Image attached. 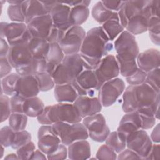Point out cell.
I'll return each instance as SVG.
<instances>
[{
  "mask_svg": "<svg viewBox=\"0 0 160 160\" xmlns=\"http://www.w3.org/2000/svg\"><path fill=\"white\" fill-rule=\"evenodd\" d=\"M150 2L140 12L132 16L127 22L124 29L133 34L138 35L148 31V24L151 18Z\"/></svg>",
  "mask_w": 160,
  "mask_h": 160,
  "instance_id": "obj_16",
  "label": "cell"
},
{
  "mask_svg": "<svg viewBox=\"0 0 160 160\" xmlns=\"http://www.w3.org/2000/svg\"><path fill=\"white\" fill-rule=\"evenodd\" d=\"M15 131L9 126H3L0 130V143L5 148L11 147Z\"/></svg>",
  "mask_w": 160,
  "mask_h": 160,
  "instance_id": "obj_41",
  "label": "cell"
},
{
  "mask_svg": "<svg viewBox=\"0 0 160 160\" xmlns=\"http://www.w3.org/2000/svg\"><path fill=\"white\" fill-rule=\"evenodd\" d=\"M112 48L113 44L101 26L89 29L86 32L79 52L84 69L94 70Z\"/></svg>",
  "mask_w": 160,
  "mask_h": 160,
  "instance_id": "obj_2",
  "label": "cell"
},
{
  "mask_svg": "<svg viewBox=\"0 0 160 160\" xmlns=\"http://www.w3.org/2000/svg\"><path fill=\"white\" fill-rule=\"evenodd\" d=\"M160 81V71L159 68L154 69L147 72L145 82L149 85L153 89L158 92H160L159 88Z\"/></svg>",
  "mask_w": 160,
  "mask_h": 160,
  "instance_id": "obj_40",
  "label": "cell"
},
{
  "mask_svg": "<svg viewBox=\"0 0 160 160\" xmlns=\"http://www.w3.org/2000/svg\"><path fill=\"white\" fill-rule=\"evenodd\" d=\"M28 44L34 58L46 59L50 46V43L47 39L32 38L28 42Z\"/></svg>",
  "mask_w": 160,
  "mask_h": 160,
  "instance_id": "obj_29",
  "label": "cell"
},
{
  "mask_svg": "<svg viewBox=\"0 0 160 160\" xmlns=\"http://www.w3.org/2000/svg\"><path fill=\"white\" fill-rule=\"evenodd\" d=\"M52 127L61 143L66 146L75 141L86 140L89 138L87 129L81 122L74 124L57 122L52 124Z\"/></svg>",
  "mask_w": 160,
  "mask_h": 160,
  "instance_id": "obj_5",
  "label": "cell"
},
{
  "mask_svg": "<svg viewBox=\"0 0 160 160\" xmlns=\"http://www.w3.org/2000/svg\"><path fill=\"white\" fill-rule=\"evenodd\" d=\"M73 104L82 119L100 112L102 108L98 98L95 96H79Z\"/></svg>",
  "mask_w": 160,
  "mask_h": 160,
  "instance_id": "obj_19",
  "label": "cell"
},
{
  "mask_svg": "<svg viewBox=\"0 0 160 160\" xmlns=\"http://www.w3.org/2000/svg\"><path fill=\"white\" fill-rule=\"evenodd\" d=\"M94 72L98 79V89L99 91L104 82L118 78L120 74L118 63L115 56L108 54L104 56L94 69Z\"/></svg>",
  "mask_w": 160,
  "mask_h": 160,
  "instance_id": "obj_12",
  "label": "cell"
},
{
  "mask_svg": "<svg viewBox=\"0 0 160 160\" xmlns=\"http://www.w3.org/2000/svg\"><path fill=\"white\" fill-rule=\"evenodd\" d=\"M0 28L1 38L6 39L10 46L27 43L32 38L25 22H1Z\"/></svg>",
  "mask_w": 160,
  "mask_h": 160,
  "instance_id": "obj_7",
  "label": "cell"
},
{
  "mask_svg": "<svg viewBox=\"0 0 160 160\" xmlns=\"http://www.w3.org/2000/svg\"><path fill=\"white\" fill-rule=\"evenodd\" d=\"M4 159H19V158H18L17 154L11 153V154H7L4 157Z\"/></svg>",
  "mask_w": 160,
  "mask_h": 160,
  "instance_id": "obj_58",
  "label": "cell"
},
{
  "mask_svg": "<svg viewBox=\"0 0 160 160\" xmlns=\"http://www.w3.org/2000/svg\"><path fill=\"white\" fill-rule=\"evenodd\" d=\"M149 2V1H125L118 12L122 26L125 28L128 20L134 14L141 11Z\"/></svg>",
  "mask_w": 160,
  "mask_h": 160,
  "instance_id": "obj_24",
  "label": "cell"
},
{
  "mask_svg": "<svg viewBox=\"0 0 160 160\" xmlns=\"http://www.w3.org/2000/svg\"><path fill=\"white\" fill-rule=\"evenodd\" d=\"M32 38L47 39L53 27L50 14L38 17L27 24Z\"/></svg>",
  "mask_w": 160,
  "mask_h": 160,
  "instance_id": "obj_18",
  "label": "cell"
},
{
  "mask_svg": "<svg viewBox=\"0 0 160 160\" xmlns=\"http://www.w3.org/2000/svg\"><path fill=\"white\" fill-rule=\"evenodd\" d=\"M151 41L154 44H160V20L159 17L151 16L148 24V31Z\"/></svg>",
  "mask_w": 160,
  "mask_h": 160,
  "instance_id": "obj_36",
  "label": "cell"
},
{
  "mask_svg": "<svg viewBox=\"0 0 160 160\" xmlns=\"http://www.w3.org/2000/svg\"><path fill=\"white\" fill-rule=\"evenodd\" d=\"M82 124L88 130L89 137L94 141L104 142L110 133V129L104 116L100 112L82 119Z\"/></svg>",
  "mask_w": 160,
  "mask_h": 160,
  "instance_id": "obj_8",
  "label": "cell"
},
{
  "mask_svg": "<svg viewBox=\"0 0 160 160\" xmlns=\"http://www.w3.org/2000/svg\"><path fill=\"white\" fill-rule=\"evenodd\" d=\"M46 154L42 152L39 149H36L33 154H32L30 159H42V160H46L47 159V157L45 156Z\"/></svg>",
  "mask_w": 160,
  "mask_h": 160,
  "instance_id": "obj_57",
  "label": "cell"
},
{
  "mask_svg": "<svg viewBox=\"0 0 160 160\" xmlns=\"http://www.w3.org/2000/svg\"><path fill=\"white\" fill-rule=\"evenodd\" d=\"M146 75L147 72L138 68L132 75L126 78V80L129 85H139L145 82Z\"/></svg>",
  "mask_w": 160,
  "mask_h": 160,
  "instance_id": "obj_45",
  "label": "cell"
},
{
  "mask_svg": "<svg viewBox=\"0 0 160 160\" xmlns=\"http://www.w3.org/2000/svg\"><path fill=\"white\" fill-rule=\"evenodd\" d=\"M0 40V58L7 57L10 49V46L6 39L1 38Z\"/></svg>",
  "mask_w": 160,
  "mask_h": 160,
  "instance_id": "obj_55",
  "label": "cell"
},
{
  "mask_svg": "<svg viewBox=\"0 0 160 160\" xmlns=\"http://www.w3.org/2000/svg\"><path fill=\"white\" fill-rule=\"evenodd\" d=\"M160 52L158 49L151 48L139 52L136 58V63L139 69L148 72L159 68Z\"/></svg>",
  "mask_w": 160,
  "mask_h": 160,
  "instance_id": "obj_20",
  "label": "cell"
},
{
  "mask_svg": "<svg viewBox=\"0 0 160 160\" xmlns=\"http://www.w3.org/2000/svg\"><path fill=\"white\" fill-rule=\"evenodd\" d=\"M66 32L61 31L54 27H52V29L51 31V33L49 36V37L47 39V41L49 43H54L57 42L59 43L60 41L63 38Z\"/></svg>",
  "mask_w": 160,
  "mask_h": 160,
  "instance_id": "obj_50",
  "label": "cell"
},
{
  "mask_svg": "<svg viewBox=\"0 0 160 160\" xmlns=\"http://www.w3.org/2000/svg\"><path fill=\"white\" fill-rule=\"evenodd\" d=\"M24 1H19V0H10L7 1V2L9 4V5H19L22 4Z\"/></svg>",
  "mask_w": 160,
  "mask_h": 160,
  "instance_id": "obj_59",
  "label": "cell"
},
{
  "mask_svg": "<svg viewBox=\"0 0 160 160\" xmlns=\"http://www.w3.org/2000/svg\"><path fill=\"white\" fill-rule=\"evenodd\" d=\"M79 96H94L98 89V79L94 70H83L71 83Z\"/></svg>",
  "mask_w": 160,
  "mask_h": 160,
  "instance_id": "obj_13",
  "label": "cell"
},
{
  "mask_svg": "<svg viewBox=\"0 0 160 160\" xmlns=\"http://www.w3.org/2000/svg\"><path fill=\"white\" fill-rule=\"evenodd\" d=\"M126 137L117 131L110 132L105 142L116 153L119 154L126 148Z\"/></svg>",
  "mask_w": 160,
  "mask_h": 160,
  "instance_id": "obj_32",
  "label": "cell"
},
{
  "mask_svg": "<svg viewBox=\"0 0 160 160\" xmlns=\"http://www.w3.org/2000/svg\"><path fill=\"white\" fill-rule=\"evenodd\" d=\"M4 148L5 147L3 146L1 144V156H0V158L1 159L2 158V156H4Z\"/></svg>",
  "mask_w": 160,
  "mask_h": 160,
  "instance_id": "obj_60",
  "label": "cell"
},
{
  "mask_svg": "<svg viewBox=\"0 0 160 160\" xmlns=\"http://www.w3.org/2000/svg\"><path fill=\"white\" fill-rule=\"evenodd\" d=\"M38 146L46 156L53 152L61 143L52 125H42L38 132Z\"/></svg>",
  "mask_w": 160,
  "mask_h": 160,
  "instance_id": "obj_15",
  "label": "cell"
},
{
  "mask_svg": "<svg viewBox=\"0 0 160 160\" xmlns=\"http://www.w3.org/2000/svg\"><path fill=\"white\" fill-rule=\"evenodd\" d=\"M1 122H2L8 119L11 114L12 113L11 108L10 98L6 94H1Z\"/></svg>",
  "mask_w": 160,
  "mask_h": 160,
  "instance_id": "obj_43",
  "label": "cell"
},
{
  "mask_svg": "<svg viewBox=\"0 0 160 160\" xmlns=\"http://www.w3.org/2000/svg\"><path fill=\"white\" fill-rule=\"evenodd\" d=\"M12 66L9 62L7 57L0 58V76L1 79L9 74L12 71Z\"/></svg>",
  "mask_w": 160,
  "mask_h": 160,
  "instance_id": "obj_48",
  "label": "cell"
},
{
  "mask_svg": "<svg viewBox=\"0 0 160 160\" xmlns=\"http://www.w3.org/2000/svg\"><path fill=\"white\" fill-rule=\"evenodd\" d=\"M159 10H160V1L153 0L150 2V12L151 16L153 17L159 18Z\"/></svg>",
  "mask_w": 160,
  "mask_h": 160,
  "instance_id": "obj_54",
  "label": "cell"
},
{
  "mask_svg": "<svg viewBox=\"0 0 160 160\" xmlns=\"http://www.w3.org/2000/svg\"><path fill=\"white\" fill-rule=\"evenodd\" d=\"M71 8L62 2L57 1L50 12L53 27L66 32L72 26L69 21Z\"/></svg>",
  "mask_w": 160,
  "mask_h": 160,
  "instance_id": "obj_17",
  "label": "cell"
},
{
  "mask_svg": "<svg viewBox=\"0 0 160 160\" xmlns=\"http://www.w3.org/2000/svg\"><path fill=\"white\" fill-rule=\"evenodd\" d=\"M39 92V85L35 76H20L17 82L16 94L24 98H29L37 96Z\"/></svg>",
  "mask_w": 160,
  "mask_h": 160,
  "instance_id": "obj_21",
  "label": "cell"
},
{
  "mask_svg": "<svg viewBox=\"0 0 160 160\" xmlns=\"http://www.w3.org/2000/svg\"><path fill=\"white\" fill-rule=\"evenodd\" d=\"M117 153L106 144L101 146L96 154V158L97 159L114 160L117 159Z\"/></svg>",
  "mask_w": 160,
  "mask_h": 160,
  "instance_id": "obj_42",
  "label": "cell"
},
{
  "mask_svg": "<svg viewBox=\"0 0 160 160\" xmlns=\"http://www.w3.org/2000/svg\"><path fill=\"white\" fill-rule=\"evenodd\" d=\"M25 99L26 98L18 94L11 96L10 102L12 112L23 113V105Z\"/></svg>",
  "mask_w": 160,
  "mask_h": 160,
  "instance_id": "obj_46",
  "label": "cell"
},
{
  "mask_svg": "<svg viewBox=\"0 0 160 160\" xmlns=\"http://www.w3.org/2000/svg\"><path fill=\"white\" fill-rule=\"evenodd\" d=\"M141 120V129L147 130L152 128L156 124V119L154 116H148L140 114Z\"/></svg>",
  "mask_w": 160,
  "mask_h": 160,
  "instance_id": "obj_49",
  "label": "cell"
},
{
  "mask_svg": "<svg viewBox=\"0 0 160 160\" xmlns=\"http://www.w3.org/2000/svg\"><path fill=\"white\" fill-rule=\"evenodd\" d=\"M159 123H158L153 129L150 138L152 142L154 143H159L160 141V135H159Z\"/></svg>",
  "mask_w": 160,
  "mask_h": 160,
  "instance_id": "obj_56",
  "label": "cell"
},
{
  "mask_svg": "<svg viewBox=\"0 0 160 160\" xmlns=\"http://www.w3.org/2000/svg\"><path fill=\"white\" fill-rule=\"evenodd\" d=\"M36 150V146L31 141L16 150L19 159H30L32 154Z\"/></svg>",
  "mask_w": 160,
  "mask_h": 160,
  "instance_id": "obj_44",
  "label": "cell"
},
{
  "mask_svg": "<svg viewBox=\"0 0 160 160\" xmlns=\"http://www.w3.org/2000/svg\"><path fill=\"white\" fill-rule=\"evenodd\" d=\"M86 32L81 26H73L65 33L59 43L65 55L79 52Z\"/></svg>",
  "mask_w": 160,
  "mask_h": 160,
  "instance_id": "obj_10",
  "label": "cell"
},
{
  "mask_svg": "<svg viewBox=\"0 0 160 160\" xmlns=\"http://www.w3.org/2000/svg\"><path fill=\"white\" fill-rule=\"evenodd\" d=\"M113 46L116 52V60L136 61L139 53L135 36L126 30L122 32L116 39Z\"/></svg>",
  "mask_w": 160,
  "mask_h": 160,
  "instance_id": "obj_6",
  "label": "cell"
},
{
  "mask_svg": "<svg viewBox=\"0 0 160 160\" xmlns=\"http://www.w3.org/2000/svg\"><path fill=\"white\" fill-rule=\"evenodd\" d=\"M31 141V134L26 130L15 132L11 148L17 150Z\"/></svg>",
  "mask_w": 160,
  "mask_h": 160,
  "instance_id": "obj_38",
  "label": "cell"
},
{
  "mask_svg": "<svg viewBox=\"0 0 160 160\" xmlns=\"http://www.w3.org/2000/svg\"><path fill=\"white\" fill-rule=\"evenodd\" d=\"M22 4L19 5H9L7 13L9 19L12 22H25Z\"/></svg>",
  "mask_w": 160,
  "mask_h": 160,
  "instance_id": "obj_39",
  "label": "cell"
},
{
  "mask_svg": "<svg viewBox=\"0 0 160 160\" xmlns=\"http://www.w3.org/2000/svg\"><path fill=\"white\" fill-rule=\"evenodd\" d=\"M65 56L59 43H50L49 49L46 57V72L52 74L56 67L62 62Z\"/></svg>",
  "mask_w": 160,
  "mask_h": 160,
  "instance_id": "obj_27",
  "label": "cell"
},
{
  "mask_svg": "<svg viewBox=\"0 0 160 160\" xmlns=\"http://www.w3.org/2000/svg\"><path fill=\"white\" fill-rule=\"evenodd\" d=\"M160 158L159 143L152 144L151 149L145 159H159Z\"/></svg>",
  "mask_w": 160,
  "mask_h": 160,
  "instance_id": "obj_53",
  "label": "cell"
},
{
  "mask_svg": "<svg viewBox=\"0 0 160 160\" xmlns=\"http://www.w3.org/2000/svg\"><path fill=\"white\" fill-rule=\"evenodd\" d=\"M34 76L37 79L40 91L46 92L54 89L56 84L52 75L47 72H42Z\"/></svg>",
  "mask_w": 160,
  "mask_h": 160,
  "instance_id": "obj_37",
  "label": "cell"
},
{
  "mask_svg": "<svg viewBox=\"0 0 160 160\" xmlns=\"http://www.w3.org/2000/svg\"><path fill=\"white\" fill-rule=\"evenodd\" d=\"M9 127L15 132L25 130L28 123V116L24 113L12 112L8 119Z\"/></svg>",
  "mask_w": 160,
  "mask_h": 160,
  "instance_id": "obj_35",
  "label": "cell"
},
{
  "mask_svg": "<svg viewBox=\"0 0 160 160\" xmlns=\"http://www.w3.org/2000/svg\"><path fill=\"white\" fill-rule=\"evenodd\" d=\"M37 120L42 125H52L57 122H80L82 118L73 103L58 102L45 106L42 112L37 117Z\"/></svg>",
  "mask_w": 160,
  "mask_h": 160,
  "instance_id": "obj_3",
  "label": "cell"
},
{
  "mask_svg": "<svg viewBox=\"0 0 160 160\" xmlns=\"http://www.w3.org/2000/svg\"><path fill=\"white\" fill-rule=\"evenodd\" d=\"M141 128V120L140 114L138 111H135L125 113L122 117L116 131L127 138L129 134L140 129Z\"/></svg>",
  "mask_w": 160,
  "mask_h": 160,
  "instance_id": "obj_22",
  "label": "cell"
},
{
  "mask_svg": "<svg viewBox=\"0 0 160 160\" xmlns=\"http://www.w3.org/2000/svg\"><path fill=\"white\" fill-rule=\"evenodd\" d=\"M7 58L16 71L27 67L34 59L30 52L28 42L10 46Z\"/></svg>",
  "mask_w": 160,
  "mask_h": 160,
  "instance_id": "obj_14",
  "label": "cell"
},
{
  "mask_svg": "<svg viewBox=\"0 0 160 160\" xmlns=\"http://www.w3.org/2000/svg\"><path fill=\"white\" fill-rule=\"evenodd\" d=\"M91 15L96 22L101 24L112 19L119 20L118 13L106 8L101 1L97 2L93 6L91 10Z\"/></svg>",
  "mask_w": 160,
  "mask_h": 160,
  "instance_id": "obj_30",
  "label": "cell"
},
{
  "mask_svg": "<svg viewBox=\"0 0 160 160\" xmlns=\"http://www.w3.org/2000/svg\"><path fill=\"white\" fill-rule=\"evenodd\" d=\"M152 146L150 136L144 129H138L127 136L126 148L137 153L141 159H145Z\"/></svg>",
  "mask_w": 160,
  "mask_h": 160,
  "instance_id": "obj_11",
  "label": "cell"
},
{
  "mask_svg": "<svg viewBox=\"0 0 160 160\" xmlns=\"http://www.w3.org/2000/svg\"><path fill=\"white\" fill-rule=\"evenodd\" d=\"M68 157V148L66 146L61 143L58 148L52 153L47 155L48 159L58 160L65 159Z\"/></svg>",
  "mask_w": 160,
  "mask_h": 160,
  "instance_id": "obj_47",
  "label": "cell"
},
{
  "mask_svg": "<svg viewBox=\"0 0 160 160\" xmlns=\"http://www.w3.org/2000/svg\"><path fill=\"white\" fill-rule=\"evenodd\" d=\"M125 88L124 81L119 78L104 82L99 89L98 96L102 107L108 108L113 105L124 92Z\"/></svg>",
  "mask_w": 160,
  "mask_h": 160,
  "instance_id": "obj_9",
  "label": "cell"
},
{
  "mask_svg": "<svg viewBox=\"0 0 160 160\" xmlns=\"http://www.w3.org/2000/svg\"><path fill=\"white\" fill-rule=\"evenodd\" d=\"M84 69L83 61L79 53L65 55L52 76L56 84L72 83Z\"/></svg>",
  "mask_w": 160,
  "mask_h": 160,
  "instance_id": "obj_4",
  "label": "cell"
},
{
  "mask_svg": "<svg viewBox=\"0 0 160 160\" xmlns=\"http://www.w3.org/2000/svg\"><path fill=\"white\" fill-rule=\"evenodd\" d=\"M118 160H126V159H141L139 156L134 151L127 148L124 149L117 156Z\"/></svg>",
  "mask_w": 160,
  "mask_h": 160,
  "instance_id": "obj_51",
  "label": "cell"
},
{
  "mask_svg": "<svg viewBox=\"0 0 160 160\" xmlns=\"http://www.w3.org/2000/svg\"><path fill=\"white\" fill-rule=\"evenodd\" d=\"M22 8L26 24L38 17L49 14L43 1H24Z\"/></svg>",
  "mask_w": 160,
  "mask_h": 160,
  "instance_id": "obj_23",
  "label": "cell"
},
{
  "mask_svg": "<svg viewBox=\"0 0 160 160\" xmlns=\"http://www.w3.org/2000/svg\"><path fill=\"white\" fill-rule=\"evenodd\" d=\"M122 94L123 112L136 111L140 114L154 116L159 119L160 92L156 91L147 83L129 85Z\"/></svg>",
  "mask_w": 160,
  "mask_h": 160,
  "instance_id": "obj_1",
  "label": "cell"
},
{
  "mask_svg": "<svg viewBox=\"0 0 160 160\" xmlns=\"http://www.w3.org/2000/svg\"><path fill=\"white\" fill-rule=\"evenodd\" d=\"M90 4L91 1H83L82 4L71 8L69 21L72 26H81L87 21L90 14L88 8Z\"/></svg>",
  "mask_w": 160,
  "mask_h": 160,
  "instance_id": "obj_28",
  "label": "cell"
},
{
  "mask_svg": "<svg viewBox=\"0 0 160 160\" xmlns=\"http://www.w3.org/2000/svg\"><path fill=\"white\" fill-rule=\"evenodd\" d=\"M124 2V1H101V2L106 8L111 11L116 12H118L121 9Z\"/></svg>",
  "mask_w": 160,
  "mask_h": 160,
  "instance_id": "obj_52",
  "label": "cell"
},
{
  "mask_svg": "<svg viewBox=\"0 0 160 160\" xmlns=\"http://www.w3.org/2000/svg\"><path fill=\"white\" fill-rule=\"evenodd\" d=\"M54 98L58 102L73 103L79 96L71 83L56 84L54 88Z\"/></svg>",
  "mask_w": 160,
  "mask_h": 160,
  "instance_id": "obj_25",
  "label": "cell"
},
{
  "mask_svg": "<svg viewBox=\"0 0 160 160\" xmlns=\"http://www.w3.org/2000/svg\"><path fill=\"white\" fill-rule=\"evenodd\" d=\"M20 75L17 72L10 73L8 76L1 79V94H6L12 96L16 94L17 82Z\"/></svg>",
  "mask_w": 160,
  "mask_h": 160,
  "instance_id": "obj_33",
  "label": "cell"
},
{
  "mask_svg": "<svg viewBox=\"0 0 160 160\" xmlns=\"http://www.w3.org/2000/svg\"><path fill=\"white\" fill-rule=\"evenodd\" d=\"M44 102L38 96L26 98L23 105V113L28 117L37 118L44 111Z\"/></svg>",
  "mask_w": 160,
  "mask_h": 160,
  "instance_id": "obj_31",
  "label": "cell"
},
{
  "mask_svg": "<svg viewBox=\"0 0 160 160\" xmlns=\"http://www.w3.org/2000/svg\"><path fill=\"white\" fill-rule=\"evenodd\" d=\"M101 27L111 41L116 39L125 29L119 20L116 19L106 21L102 24Z\"/></svg>",
  "mask_w": 160,
  "mask_h": 160,
  "instance_id": "obj_34",
  "label": "cell"
},
{
  "mask_svg": "<svg viewBox=\"0 0 160 160\" xmlns=\"http://www.w3.org/2000/svg\"><path fill=\"white\" fill-rule=\"evenodd\" d=\"M68 156L70 159H88L91 156V146L86 140L74 142L68 146Z\"/></svg>",
  "mask_w": 160,
  "mask_h": 160,
  "instance_id": "obj_26",
  "label": "cell"
}]
</instances>
